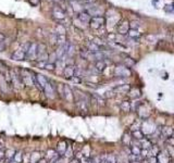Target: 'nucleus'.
I'll use <instances>...</instances> for the list:
<instances>
[{"instance_id":"nucleus-1","label":"nucleus","mask_w":174,"mask_h":163,"mask_svg":"<svg viewBox=\"0 0 174 163\" xmlns=\"http://www.w3.org/2000/svg\"><path fill=\"white\" fill-rule=\"evenodd\" d=\"M21 78L23 84L25 86H33L34 83H35V74L32 73L30 70H21Z\"/></svg>"},{"instance_id":"nucleus-2","label":"nucleus","mask_w":174,"mask_h":163,"mask_svg":"<svg viewBox=\"0 0 174 163\" xmlns=\"http://www.w3.org/2000/svg\"><path fill=\"white\" fill-rule=\"evenodd\" d=\"M140 130L144 133V135H152L157 130L156 124L150 120H144L141 121V127Z\"/></svg>"},{"instance_id":"nucleus-3","label":"nucleus","mask_w":174,"mask_h":163,"mask_svg":"<svg viewBox=\"0 0 174 163\" xmlns=\"http://www.w3.org/2000/svg\"><path fill=\"white\" fill-rule=\"evenodd\" d=\"M9 74H10V82H11V85L14 87V88H16V89H20V88H22V85L23 84V82H22V78H21V74L18 73L16 71H10L9 72Z\"/></svg>"},{"instance_id":"nucleus-4","label":"nucleus","mask_w":174,"mask_h":163,"mask_svg":"<svg viewBox=\"0 0 174 163\" xmlns=\"http://www.w3.org/2000/svg\"><path fill=\"white\" fill-rule=\"evenodd\" d=\"M28 45H30V43H25L23 47H21V48H19V49H16L15 51L12 53V59L15 60V61H22V60H25Z\"/></svg>"},{"instance_id":"nucleus-5","label":"nucleus","mask_w":174,"mask_h":163,"mask_svg":"<svg viewBox=\"0 0 174 163\" xmlns=\"http://www.w3.org/2000/svg\"><path fill=\"white\" fill-rule=\"evenodd\" d=\"M37 50H38V43H30L28 48H27V51H26V57H25V60L32 61V60L37 59Z\"/></svg>"},{"instance_id":"nucleus-6","label":"nucleus","mask_w":174,"mask_h":163,"mask_svg":"<svg viewBox=\"0 0 174 163\" xmlns=\"http://www.w3.org/2000/svg\"><path fill=\"white\" fill-rule=\"evenodd\" d=\"M48 83L49 79L45 75H43V74H35V83H34V85H36V87H37L38 89L44 90L45 86Z\"/></svg>"},{"instance_id":"nucleus-7","label":"nucleus","mask_w":174,"mask_h":163,"mask_svg":"<svg viewBox=\"0 0 174 163\" xmlns=\"http://www.w3.org/2000/svg\"><path fill=\"white\" fill-rule=\"evenodd\" d=\"M114 75L119 76V77H128V76H130V70L124 64L117 65L114 69Z\"/></svg>"},{"instance_id":"nucleus-8","label":"nucleus","mask_w":174,"mask_h":163,"mask_svg":"<svg viewBox=\"0 0 174 163\" xmlns=\"http://www.w3.org/2000/svg\"><path fill=\"white\" fill-rule=\"evenodd\" d=\"M105 22H106V19L103 18V16L99 15V16H92V20L89 22V25L94 30H98V28H100L103 24H105Z\"/></svg>"},{"instance_id":"nucleus-9","label":"nucleus","mask_w":174,"mask_h":163,"mask_svg":"<svg viewBox=\"0 0 174 163\" xmlns=\"http://www.w3.org/2000/svg\"><path fill=\"white\" fill-rule=\"evenodd\" d=\"M44 92H45V95H46L47 98H49V99H54L56 94H57L56 86L52 85L51 82L49 81V83L45 86V88H44Z\"/></svg>"},{"instance_id":"nucleus-10","label":"nucleus","mask_w":174,"mask_h":163,"mask_svg":"<svg viewBox=\"0 0 174 163\" xmlns=\"http://www.w3.org/2000/svg\"><path fill=\"white\" fill-rule=\"evenodd\" d=\"M7 76H8V73L5 74V75L3 73H0V90L3 94H7L9 91V81L10 79H8Z\"/></svg>"},{"instance_id":"nucleus-11","label":"nucleus","mask_w":174,"mask_h":163,"mask_svg":"<svg viewBox=\"0 0 174 163\" xmlns=\"http://www.w3.org/2000/svg\"><path fill=\"white\" fill-rule=\"evenodd\" d=\"M118 33L119 34H121V35H126V34H128V32H130V23H128V21H126V20H123L122 22H120L119 24H118Z\"/></svg>"},{"instance_id":"nucleus-12","label":"nucleus","mask_w":174,"mask_h":163,"mask_svg":"<svg viewBox=\"0 0 174 163\" xmlns=\"http://www.w3.org/2000/svg\"><path fill=\"white\" fill-rule=\"evenodd\" d=\"M157 159L159 161V163H170L171 162V157L169 155V152L166 151V149H163L161 151H159V153L157 155Z\"/></svg>"},{"instance_id":"nucleus-13","label":"nucleus","mask_w":174,"mask_h":163,"mask_svg":"<svg viewBox=\"0 0 174 163\" xmlns=\"http://www.w3.org/2000/svg\"><path fill=\"white\" fill-rule=\"evenodd\" d=\"M75 69L74 65H66L63 70V76L66 79H71L73 76H75Z\"/></svg>"},{"instance_id":"nucleus-14","label":"nucleus","mask_w":174,"mask_h":163,"mask_svg":"<svg viewBox=\"0 0 174 163\" xmlns=\"http://www.w3.org/2000/svg\"><path fill=\"white\" fill-rule=\"evenodd\" d=\"M63 98L68 101L74 100L73 90H72V88H71L70 86H68V85H64V88H63Z\"/></svg>"},{"instance_id":"nucleus-15","label":"nucleus","mask_w":174,"mask_h":163,"mask_svg":"<svg viewBox=\"0 0 174 163\" xmlns=\"http://www.w3.org/2000/svg\"><path fill=\"white\" fill-rule=\"evenodd\" d=\"M160 132H161V136H162L163 138H170L173 136V132L174 129L170 126H163L162 128H160Z\"/></svg>"},{"instance_id":"nucleus-16","label":"nucleus","mask_w":174,"mask_h":163,"mask_svg":"<svg viewBox=\"0 0 174 163\" xmlns=\"http://www.w3.org/2000/svg\"><path fill=\"white\" fill-rule=\"evenodd\" d=\"M52 15L56 20H63L65 18L64 11L59 7H54L53 10H52Z\"/></svg>"},{"instance_id":"nucleus-17","label":"nucleus","mask_w":174,"mask_h":163,"mask_svg":"<svg viewBox=\"0 0 174 163\" xmlns=\"http://www.w3.org/2000/svg\"><path fill=\"white\" fill-rule=\"evenodd\" d=\"M130 90V86L127 84L125 85H119L113 89V92H117V94H128V91Z\"/></svg>"},{"instance_id":"nucleus-18","label":"nucleus","mask_w":174,"mask_h":163,"mask_svg":"<svg viewBox=\"0 0 174 163\" xmlns=\"http://www.w3.org/2000/svg\"><path fill=\"white\" fill-rule=\"evenodd\" d=\"M92 16L88 13V11H82L79 14V20L83 23H89Z\"/></svg>"},{"instance_id":"nucleus-19","label":"nucleus","mask_w":174,"mask_h":163,"mask_svg":"<svg viewBox=\"0 0 174 163\" xmlns=\"http://www.w3.org/2000/svg\"><path fill=\"white\" fill-rule=\"evenodd\" d=\"M43 159V155L39 151H34L30 155V163H38Z\"/></svg>"},{"instance_id":"nucleus-20","label":"nucleus","mask_w":174,"mask_h":163,"mask_svg":"<svg viewBox=\"0 0 174 163\" xmlns=\"http://www.w3.org/2000/svg\"><path fill=\"white\" fill-rule=\"evenodd\" d=\"M139 144H140L141 149H144V150H150L152 147H153V144H152V141L150 140L149 138L141 139V140L139 141Z\"/></svg>"},{"instance_id":"nucleus-21","label":"nucleus","mask_w":174,"mask_h":163,"mask_svg":"<svg viewBox=\"0 0 174 163\" xmlns=\"http://www.w3.org/2000/svg\"><path fill=\"white\" fill-rule=\"evenodd\" d=\"M68 145H66V142L65 141H60L59 144H58V146H57V150L56 151L59 153L61 157H63L64 155V153H65V151H66V149H68Z\"/></svg>"},{"instance_id":"nucleus-22","label":"nucleus","mask_w":174,"mask_h":163,"mask_svg":"<svg viewBox=\"0 0 174 163\" xmlns=\"http://www.w3.org/2000/svg\"><path fill=\"white\" fill-rule=\"evenodd\" d=\"M122 142L124 144V146L130 147V145H132V142H133V137H132V134H128V133L123 134Z\"/></svg>"},{"instance_id":"nucleus-23","label":"nucleus","mask_w":174,"mask_h":163,"mask_svg":"<svg viewBox=\"0 0 174 163\" xmlns=\"http://www.w3.org/2000/svg\"><path fill=\"white\" fill-rule=\"evenodd\" d=\"M106 66H107V64H106V61H105V60H100V61H97V62L95 63V70H96V72H98V73L103 72L105 69H106Z\"/></svg>"},{"instance_id":"nucleus-24","label":"nucleus","mask_w":174,"mask_h":163,"mask_svg":"<svg viewBox=\"0 0 174 163\" xmlns=\"http://www.w3.org/2000/svg\"><path fill=\"white\" fill-rule=\"evenodd\" d=\"M141 147L140 144L138 145H132L130 146V155H140L141 157Z\"/></svg>"},{"instance_id":"nucleus-25","label":"nucleus","mask_w":174,"mask_h":163,"mask_svg":"<svg viewBox=\"0 0 174 163\" xmlns=\"http://www.w3.org/2000/svg\"><path fill=\"white\" fill-rule=\"evenodd\" d=\"M132 137H133V140L140 141L141 139L145 138V135L144 133L139 129V130H135V132H132Z\"/></svg>"},{"instance_id":"nucleus-26","label":"nucleus","mask_w":174,"mask_h":163,"mask_svg":"<svg viewBox=\"0 0 174 163\" xmlns=\"http://www.w3.org/2000/svg\"><path fill=\"white\" fill-rule=\"evenodd\" d=\"M128 95H130V98H133V99H137V98H139L141 96V91L138 88H133V89H130V91H128Z\"/></svg>"},{"instance_id":"nucleus-27","label":"nucleus","mask_w":174,"mask_h":163,"mask_svg":"<svg viewBox=\"0 0 174 163\" xmlns=\"http://www.w3.org/2000/svg\"><path fill=\"white\" fill-rule=\"evenodd\" d=\"M92 100H95L96 103H97V104H99V106L103 107L105 104H106V102H105V99H103V98L101 97V96L96 95V94H92Z\"/></svg>"},{"instance_id":"nucleus-28","label":"nucleus","mask_w":174,"mask_h":163,"mask_svg":"<svg viewBox=\"0 0 174 163\" xmlns=\"http://www.w3.org/2000/svg\"><path fill=\"white\" fill-rule=\"evenodd\" d=\"M15 152L16 151H14L13 149H9V150H7L5 151V162H10L12 159H13V157H14V155H15Z\"/></svg>"},{"instance_id":"nucleus-29","label":"nucleus","mask_w":174,"mask_h":163,"mask_svg":"<svg viewBox=\"0 0 174 163\" xmlns=\"http://www.w3.org/2000/svg\"><path fill=\"white\" fill-rule=\"evenodd\" d=\"M87 49L89 50V51H92V52H98V51H101L100 50V48L96 45L94 41H89V43H87Z\"/></svg>"},{"instance_id":"nucleus-30","label":"nucleus","mask_w":174,"mask_h":163,"mask_svg":"<svg viewBox=\"0 0 174 163\" xmlns=\"http://www.w3.org/2000/svg\"><path fill=\"white\" fill-rule=\"evenodd\" d=\"M120 109L124 112H130V103L128 101H122L120 104Z\"/></svg>"},{"instance_id":"nucleus-31","label":"nucleus","mask_w":174,"mask_h":163,"mask_svg":"<svg viewBox=\"0 0 174 163\" xmlns=\"http://www.w3.org/2000/svg\"><path fill=\"white\" fill-rule=\"evenodd\" d=\"M23 157H24V155L22 153V151H16L12 160L18 163H23Z\"/></svg>"},{"instance_id":"nucleus-32","label":"nucleus","mask_w":174,"mask_h":163,"mask_svg":"<svg viewBox=\"0 0 174 163\" xmlns=\"http://www.w3.org/2000/svg\"><path fill=\"white\" fill-rule=\"evenodd\" d=\"M159 153V150H158L157 146H153L150 150H148V158L150 157H157V155ZM147 158V159H148Z\"/></svg>"},{"instance_id":"nucleus-33","label":"nucleus","mask_w":174,"mask_h":163,"mask_svg":"<svg viewBox=\"0 0 174 163\" xmlns=\"http://www.w3.org/2000/svg\"><path fill=\"white\" fill-rule=\"evenodd\" d=\"M64 158H66V159H72V158H74V155H73V149H72V147L69 146L68 149H66V151H65L64 155H63Z\"/></svg>"},{"instance_id":"nucleus-34","label":"nucleus","mask_w":174,"mask_h":163,"mask_svg":"<svg viewBox=\"0 0 174 163\" xmlns=\"http://www.w3.org/2000/svg\"><path fill=\"white\" fill-rule=\"evenodd\" d=\"M56 69V63H51V62H46L45 66H44V70L47 71H53Z\"/></svg>"},{"instance_id":"nucleus-35","label":"nucleus","mask_w":174,"mask_h":163,"mask_svg":"<svg viewBox=\"0 0 174 163\" xmlns=\"http://www.w3.org/2000/svg\"><path fill=\"white\" fill-rule=\"evenodd\" d=\"M128 35L130 36V38L135 39V38H138L139 36H140V34L137 32V30H130V32H128Z\"/></svg>"},{"instance_id":"nucleus-36","label":"nucleus","mask_w":174,"mask_h":163,"mask_svg":"<svg viewBox=\"0 0 174 163\" xmlns=\"http://www.w3.org/2000/svg\"><path fill=\"white\" fill-rule=\"evenodd\" d=\"M140 127H141V121H140V122L138 121V122H135L133 125H132V126H130V130H132V132L139 130V129H140Z\"/></svg>"},{"instance_id":"nucleus-37","label":"nucleus","mask_w":174,"mask_h":163,"mask_svg":"<svg viewBox=\"0 0 174 163\" xmlns=\"http://www.w3.org/2000/svg\"><path fill=\"white\" fill-rule=\"evenodd\" d=\"M107 162L108 163H118L117 157L114 155H107Z\"/></svg>"},{"instance_id":"nucleus-38","label":"nucleus","mask_w":174,"mask_h":163,"mask_svg":"<svg viewBox=\"0 0 174 163\" xmlns=\"http://www.w3.org/2000/svg\"><path fill=\"white\" fill-rule=\"evenodd\" d=\"M135 64V61L133 59H130V58H126L124 60V65L125 66H127V68H130V66H133Z\"/></svg>"},{"instance_id":"nucleus-39","label":"nucleus","mask_w":174,"mask_h":163,"mask_svg":"<svg viewBox=\"0 0 174 163\" xmlns=\"http://www.w3.org/2000/svg\"><path fill=\"white\" fill-rule=\"evenodd\" d=\"M56 33L58 35H65V28L63 27V25H58L57 30H56Z\"/></svg>"},{"instance_id":"nucleus-40","label":"nucleus","mask_w":174,"mask_h":163,"mask_svg":"<svg viewBox=\"0 0 174 163\" xmlns=\"http://www.w3.org/2000/svg\"><path fill=\"white\" fill-rule=\"evenodd\" d=\"M166 151L169 152V155H170V157H174V147L173 146H166Z\"/></svg>"},{"instance_id":"nucleus-41","label":"nucleus","mask_w":174,"mask_h":163,"mask_svg":"<svg viewBox=\"0 0 174 163\" xmlns=\"http://www.w3.org/2000/svg\"><path fill=\"white\" fill-rule=\"evenodd\" d=\"M164 10H166V12H173V11H174V3H171V5H166V8H164Z\"/></svg>"},{"instance_id":"nucleus-42","label":"nucleus","mask_w":174,"mask_h":163,"mask_svg":"<svg viewBox=\"0 0 174 163\" xmlns=\"http://www.w3.org/2000/svg\"><path fill=\"white\" fill-rule=\"evenodd\" d=\"M147 162L148 163H159V161H158L157 157H150L147 159Z\"/></svg>"},{"instance_id":"nucleus-43","label":"nucleus","mask_w":174,"mask_h":163,"mask_svg":"<svg viewBox=\"0 0 174 163\" xmlns=\"http://www.w3.org/2000/svg\"><path fill=\"white\" fill-rule=\"evenodd\" d=\"M5 152L3 151V150L0 149V163H3L5 161Z\"/></svg>"},{"instance_id":"nucleus-44","label":"nucleus","mask_w":174,"mask_h":163,"mask_svg":"<svg viewBox=\"0 0 174 163\" xmlns=\"http://www.w3.org/2000/svg\"><path fill=\"white\" fill-rule=\"evenodd\" d=\"M70 81L73 82V83H81V77H79V76H73Z\"/></svg>"},{"instance_id":"nucleus-45","label":"nucleus","mask_w":174,"mask_h":163,"mask_svg":"<svg viewBox=\"0 0 174 163\" xmlns=\"http://www.w3.org/2000/svg\"><path fill=\"white\" fill-rule=\"evenodd\" d=\"M166 142H168L169 146L174 147V137H170V138H168L166 139Z\"/></svg>"},{"instance_id":"nucleus-46","label":"nucleus","mask_w":174,"mask_h":163,"mask_svg":"<svg viewBox=\"0 0 174 163\" xmlns=\"http://www.w3.org/2000/svg\"><path fill=\"white\" fill-rule=\"evenodd\" d=\"M30 3L34 7H37L39 3H40V0H30Z\"/></svg>"},{"instance_id":"nucleus-47","label":"nucleus","mask_w":174,"mask_h":163,"mask_svg":"<svg viewBox=\"0 0 174 163\" xmlns=\"http://www.w3.org/2000/svg\"><path fill=\"white\" fill-rule=\"evenodd\" d=\"M5 50V43H3V40H0V52H2Z\"/></svg>"},{"instance_id":"nucleus-48","label":"nucleus","mask_w":174,"mask_h":163,"mask_svg":"<svg viewBox=\"0 0 174 163\" xmlns=\"http://www.w3.org/2000/svg\"><path fill=\"white\" fill-rule=\"evenodd\" d=\"M69 163H81V160L77 159V158H72V160H71Z\"/></svg>"},{"instance_id":"nucleus-49","label":"nucleus","mask_w":174,"mask_h":163,"mask_svg":"<svg viewBox=\"0 0 174 163\" xmlns=\"http://www.w3.org/2000/svg\"><path fill=\"white\" fill-rule=\"evenodd\" d=\"M38 163H48V160H47L46 158H43V159H41Z\"/></svg>"},{"instance_id":"nucleus-50","label":"nucleus","mask_w":174,"mask_h":163,"mask_svg":"<svg viewBox=\"0 0 174 163\" xmlns=\"http://www.w3.org/2000/svg\"><path fill=\"white\" fill-rule=\"evenodd\" d=\"M9 163H18V162H15V161H13V160H11V161H10V162H9Z\"/></svg>"},{"instance_id":"nucleus-51","label":"nucleus","mask_w":174,"mask_h":163,"mask_svg":"<svg viewBox=\"0 0 174 163\" xmlns=\"http://www.w3.org/2000/svg\"><path fill=\"white\" fill-rule=\"evenodd\" d=\"M130 163H139V161H135V162H130Z\"/></svg>"},{"instance_id":"nucleus-52","label":"nucleus","mask_w":174,"mask_h":163,"mask_svg":"<svg viewBox=\"0 0 174 163\" xmlns=\"http://www.w3.org/2000/svg\"><path fill=\"white\" fill-rule=\"evenodd\" d=\"M53 1H56V2H58V1H60V0H53Z\"/></svg>"},{"instance_id":"nucleus-53","label":"nucleus","mask_w":174,"mask_h":163,"mask_svg":"<svg viewBox=\"0 0 174 163\" xmlns=\"http://www.w3.org/2000/svg\"><path fill=\"white\" fill-rule=\"evenodd\" d=\"M173 135H174V132H173Z\"/></svg>"}]
</instances>
